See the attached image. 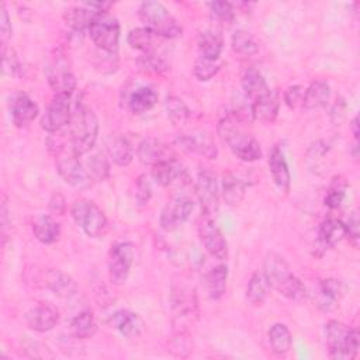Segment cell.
I'll list each match as a JSON object with an SVG mask.
<instances>
[{
	"mask_svg": "<svg viewBox=\"0 0 360 360\" xmlns=\"http://www.w3.org/2000/svg\"><path fill=\"white\" fill-rule=\"evenodd\" d=\"M270 285L281 295L291 301H302L307 297V288L302 281L292 273L285 259L276 253L269 252L263 262L262 273Z\"/></svg>",
	"mask_w": 360,
	"mask_h": 360,
	"instance_id": "obj_1",
	"label": "cell"
},
{
	"mask_svg": "<svg viewBox=\"0 0 360 360\" xmlns=\"http://www.w3.org/2000/svg\"><path fill=\"white\" fill-rule=\"evenodd\" d=\"M240 118L233 112L226 114L218 124V134L232 153L243 162H255L262 158L259 142L240 127Z\"/></svg>",
	"mask_w": 360,
	"mask_h": 360,
	"instance_id": "obj_2",
	"label": "cell"
},
{
	"mask_svg": "<svg viewBox=\"0 0 360 360\" xmlns=\"http://www.w3.org/2000/svg\"><path fill=\"white\" fill-rule=\"evenodd\" d=\"M98 120L96 114L84 107H76L70 120V149L76 156L90 152L97 141Z\"/></svg>",
	"mask_w": 360,
	"mask_h": 360,
	"instance_id": "obj_3",
	"label": "cell"
},
{
	"mask_svg": "<svg viewBox=\"0 0 360 360\" xmlns=\"http://www.w3.org/2000/svg\"><path fill=\"white\" fill-rule=\"evenodd\" d=\"M325 343L330 359L352 360L359 352V330L332 319L325 325Z\"/></svg>",
	"mask_w": 360,
	"mask_h": 360,
	"instance_id": "obj_4",
	"label": "cell"
},
{
	"mask_svg": "<svg viewBox=\"0 0 360 360\" xmlns=\"http://www.w3.org/2000/svg\"><path fill=\"white\" fill-rule=\"evenodd\" d=\"M139 18L158 37L173 39L181 35V27L169 10L159 1H143L138 10Z\"/></svg>",
	"mask_w": 360,
	"mask_h": 360,
	"instance_id": "obj_5",
	"label": "cell"
},
{
	"mask_svg": "<svg viewBox=\"0 0 360 360\" xmlns=\"http://www.w3.org/2000/svg\"><path fill=\"white\" fill-rule=\"evenodd\" d=\"M172 311L173 325L179 333H184L186 328L194 322L198 315L195 290L186 284L173 285L172 288Z\"/></svg>",
	"mask_w": 360,
	"mask_h": 360,
	"instance_id": "obj_6",
	"label": "cell"
},
{
	"mask_svg": "<svg viewBox=\"0 0 360 360\" xmlns=\"http://www.w3.org/2000/svg\"><path fill=\"white\" fill-rule=\"evenodd\" d=\"M72 218L90 238L103 236L107 231L108 222L105 214L93 201L82 198L73 202L70 208Z\"/></svg>",
	"mask_w": 360,
	"mask_h": 360,
	"instance_id": "obj_7",
	"label": "cell"
},
{
	"mask_svg": "<svg viewBox=\"0 0 360 360\" xmlns=\"http://www.w3.org/2000/svg\"><path fill=\"white\" fill-rule=\"evenodd\" d=\"M87 31L94 45H97L100 49L108 53L117 51L120 42V22L115 17L110 15L108 13L97 14Z\"/></svg>",
	"mask_w": 360,
	"mask_h": 360,
	"instance_id": "obj_8",
	"label": "cell"
},
{
	"mask_svg": "<svg viewBox=\"0 0 360 360\" xmlns=\"http://www.w3.org/2000/svg\"><path fill=\"white\" fill-rule=\"evenodd\" d=\"M56 166L60 177L75 188L83 190L89 188L93 184V179L89 174L87 169L80 163L79 156H76L72 149L65 150L59 148L56 155Z\"/></svg>",
	"mask_w": 360,
	"mask_h": 360,
	"instance_id": "obj_9",
	"label": "cell"
},
{
	"mask_svg": "<svg viewBox=\"0 0 360 360\" xmlns=\"http://www.w3.org/2000/svg\"><path fill=\"white\" fill-rule=\"evenodd\" d=\"M135 260V246L131 242L114 243L108 253V274L110 280L121 285L127 281L131 267Z\"/></svg>",
	"mask_w": 360,
	"mask_h": 360,
	"instance_id": "obj_10",
	"label": "cell"
},
{
	"mask_svg": "<svg viewBox=\"0 0 360 360\" xmlns=\"http://www.w3.org/2000/svg\"><path fill=\"white\" fill-rule=\"evenodd\" d=\"M195 195L200 201L202 215L212 218L219 208V187L210 170H200L195 180Z\"/></svg>",
	"mask_w": 360,
	"mask_h": 360,
	"instance_id": "obj_11",
	"label": "cell"
},
{
	"mask_svg": "<svg viewBox=\"0 0 360 360\" xmlns=\"http://www.w3.org/2000/svg\"><path fill=\"white\" fill-rule=\"evenodd\" d=\"M73 115L70 96H55L41 117V127L49 134L60 131L70 124Z\"/></svg>",
	"mask_w": 360,
	"mask_h": 360,
	"instance_id": "obj_12",
	"label": "cell"
},
{
	"mask_svg": "<svg viewBox=\"0 0 360 360\" xmlns=\"http://www.w3.org/2000/svg\"><path fill=\"white\" fill-rule=\"evenodd\" d=\"M194 208L193 201L187 195L173 197L162 210L159 217L160 228L165 231H174L181 226Z\"/></svg>",
	"mask_w": 360,
	"mask_h": 360,
	"instance_id": "obj_13",
	"label": "cell"
},
{
	"mask_svg": "<svg viewBox=\"0 0 360 360\" xmlns=\"http://www.w3.org/2000/svg\"><path fill=\"white\" fill-rule=\"evenodd\" d=\"M200 239L207 252L218 260L228 257V243L221 229L215 225L212 218L204 217L198 224Z\"/></svg>",
	"mask_w": 360,
	"mask_h": 360,
	"instance_id": "obj_14",
	"label": "cell"
},
{
	"mask_svg": "<svg viewBox=\"0 0 360 360\" xmlns=\"http://www.w3.org/2000/svg\"><path fill=\"white\" fill-rule=\"evenodd\" d=\"M46 79L55 96H72L76 89V79L62 58H56L46 68Z\"/></svg>",
	"mask_w": 360,
	"mask_h": 360,
	"instance_id": "obj_15",
	"label": "cell"
},
{
	"mask_svg": "<svg viewBox=\"0 0 360 360\" xmlns=\"http://www.w3.org/2000/svg\"><path fill=\"white\" fill-rule=\"evenodd\" d=\"M177 145L190 152L200 155L207 159H217L218 148L211 138V135L205 131H193L190 134H181L176 138Z\"/></svg>",
	"mask_w": 360,
	"mask_h": 360,
	"instance_id": "obj_16",
	"label": "cell"
},
{
	"mask_svg": "<svg viewBox=\"0 0 360 360\" xmlns=\"http://www.w3.org/2000/svg\"><path fill=\"white\" fill-rule=\"evenodd\" d=\"M136 155L139 162L146 166H155L160 162L176 159L173 150L166 143L152 136H148L139 142Z\"/></svg>",
	"mask_w": 360,
	"mask_h": 360,
	"instance_id": "obj_17",
	"label": "cell"
},
{
	"mask_svg": "<svg viewBox=\"0 0 360 360\" xmlns=\"http://www.w3.org/2000/svg\"><path fill=\"white\" fill-rule=\"evenodd\" d=\"M38 112L37 103L28 94L17 93L10 98V114L15 127H27L37 118Z\"/></svg>",
	"mask_w": 360,
	"mask_h": 360,
	"instance_id": "obj_18",
	"label": "cell"
},
{
	"mask_svg": "<svg viewBox=\"0 0 360 360\" xmlns=\"http://www.w3.org/2000/svg\"><path fill=\"white\" fill-rule=\"evenodd\" d=\"M25 322L35 332H48L59 322V312L51 304H38L25 314Z\"/></svg>",
	"mask_w": 360,
	"mask_h": 360,
	"instance_id": "obj_19",
	"label": "cell"
},
{
	"mask_svg": "<svg viewBox=\"0 0 360 360\" xmlns=\"http://www.w3.org/2000/svg\"><path fill=\"white\" fill-rule=\"evenodd\" d=\"M108 323L128 339L139 336L143 330V321L136 312L129 309H118L112 312L108 318Z\"/></svg>",
	"mask_w": 360,
	"mask_h": 360,
	"instance_id": "obj_20",
	"label": "cell"
},
{
	"mask_svg": "<svg viewBox=\"0 0 360 360\" xmlns=\"http://www.w3.org/2000/svg\"><path fill=\"white\" fill-rule=\"evenodd\" d=\"M150 174H152V179L155 180V183L159 184V186H163V187L170 186L176 181H179V183H187L188 181L187 172L177 162V159L160 162V163L152 166Z\"/></svg>",
	"mask_w": 360,
	"mask_h": 360,
	"instance_id": "obj_21",
	"label": "cell"
},
{
	"mask_svg": "<svg viewBox=\"0 0 360 360\" xmlns=\"http://www.w3.org/2000/svg\"><path fill=\"white\" fill-rule=\"evenodd\" d=\"M269 170L277 188L284 193H288L290 184H291V176H290V170H288V165L284 158V153L277 145L273 146V149L269 153Z\"/></svg>",
	"mask_w": 360,
	"mask_h": 360,
	"instance_id": "obj_22",
	"label": "cell"
},
{
	"mask_svg": "<svg viewBox=\"0 0 360 360\" xmlns=\"http://www.w3.org/2000/svg\"><path fill=\"white\" fill-rule=\"evenodd\" d=\"M250 108H252V118L266 124H271L278 115L280 96L276 90H270V93L253 101L250 104Z\"/></svg>",
	"mask_w": 360,
	"mask_h": 360,
	"instance_id": "obj_23",
	"label": "cell"
},
{
	"mask_svg": "<svg viewBox=\"0 0 360 360\" xmlns=\"http://www.w3.org/2000/svg\"><path fill=\"white\" fill-rule=\"evenodd\" d=\"M107 152L117 166H128L134 159V148L122 134H111L107 139Z\"/></svg>",
	"mask_w": 360,
	"mask_h": 360,
	"instance_id": "obj_24",
	"label": "cell"
},
{
	"mask_svg": "<svg viewBox=\"0 0 360 360\" xmlns=\"http://www.w3.org/2000/svg\"><path fill=\"white\" fill-rule=\"evenodd\" d=\"M343 238H346L345 222L336 218H328L319 225L316 245L322 250H326L329 248H333Z\"/></svg>",
	"mask_w": 360,
	"mask_h": 360,
	"instance_id": "obj_25",
	"label": "cell"
},
{
	"mask_svg": "<svg viewBox=\"0 0 360 360\" xmlns=\"http://www.w3.org/2000/svg\"><path fill=\"white\" fill-rule=\"evenodd\" d=\"M159 94L152 86H141L135 89L128 98V108L132 114L141 115L150 111L158 103Z\"/></svg>",
	"mask_w": 360,
	"mask_h": 360,
	"instance_id": "obj_26",
	"label": "cell"
},
{
	"mask_svg": "<svg viewBox=\"0 0 360 360\" xmlns=\"http://www.w3.org/2000/svg\"><path fill=\"white\" fill-rule=\"evenodd\" d=\"M242 89L246 98L250 100V104L270 93V87L267 86L264 77L255 68H249L245 70L242 76Z\"/></svg>",
	"mask_w": 360,
	"mask_h": 360,
	"instance_id": "obj_27",
	"label": "cell"
},
{
	"mask_svg": "<svg viewBox=\"0 0 360 360\" xmlns=\"http://www.w3.org/2000/svg\"><path fill=\"white\" fill-rule=\"evenodd\" d=\"M45 284L59 298H70L77 291L75 280L60 270H49L45 276Z\"/></svg>",
	"mask_w": 360,
	"mask_h": 360,
	"instance_id": "obj_28",
	"label": "cell"
},
{
	"mask_svg": "<svg viewBox=\"0 0 360 360\" xmlns=\"http://www.w3.org/2000/svg\"><path fill=\"white\" fill-rule=\"evenodd\" d=\"M198 49L200 56L210 59V60H218L222 48H224V38L221 31L208 28L198 35Z\"/></svg>",
	"mask_w": 360,
	"mask_h": 360,
	"instance_id": "obj_29",
	"label": "cell"
},
{
	"mask_svg": "<svg viewBox=\"0 0 360 360\" xmlns=\"http://www.w3.org/2000/svg\"><path fill=\"white\" fill-rule=\"evenodd\" d=\"M101 13H96L91 8L83 6H75L65 11L63 18L66 25L76 34H83L84 30H89L93 18Z\"/></svg>",
	"mask_w": 360,
	"mask_h": 360,
	"instance_id": "obj_30",
	"label": "cell"
},
{
	"mask_svg": "<svg viewBox=\"0 0 360 360\" xmlns=\"http://www.w3.org/2000/svg\"><path fill=\"white\" fill-rule=\"evenodd\" d=\"M246 181L232 173H225L222 177V198L226 205L236 207L242 202L246 194Z\"/></svg>",
	"mask_w": 360,
	"mask_h": 360,
	"instance_id": "obj_31",
	"label": "cell"
},
{
	"mask_svg": "<svg viewBox=\"0 0 360 360\" xmlns=\"http://www.w3.org/2000/svg\"><path fill=\"white\" fill-rule=\"evenodd\" d=\"M330 97V87L325 80H315L304 91L302 107L305 110H316L326 105Z\"/></svg>",
	"mask_w": 360,
	"mask_h": 360,
	"instance_id": "obj_32",
	"label": "cell"
},
{
	"mask_svg": "<svg viewBox=\"0 0 360 360\" xmlns=\"http://www.w3.org/2000/svg\"><path fill=\"white\" fill-rule=\"evenodd\" d=\"M32 233L41 243L52 245L60 236V226L51 215H41L32 224Z\"/></svg>",
	"mask_w": 360,
	"mask_h": 360,
	"instance_id": "obj_33",
	"label": "cell"
},
{
	"mask_svg": "<svg viewBox=\"0 0 360 360\" xmlns=\"http://www.w3.org/2000/svg\"><path fill=\"white\" fill-rule=\"evenodd\" d=\"M228 267L226 264H218L205 274V290L211 300H221L226 291Z\"/></svg>",
	"mask_w": 360,
	"mask_h": 360,
	"instance_id": "obj_34",
	"label": "cell"
},
{
	"mask_svg": "<svg viewBox=\"0 0 360 360\" xmlns=\"http://www.w3.org/2000/svg\"><path fill=\"white\" fill-rule=\"evenodd\" d=\"M342 294V284L336 278H325L318 285V307L323 311H332Z\"/></svg>",
	"mask_w": 360,
	"mask_h": 360,
	"instance_id": "obj_35",
	"label": "cell"
},
{
	"mask_svg": "<svg viewBox=\"0 0 360 360\" xmlns=\"http://www.w3.org/2000/svg\"><path fill=\"white\" fill-rule=\"evenodd\" d=\"M269 291H270V285L267 284L264 276L260 273H253L248 281L245 297L249 304L257 307L266 301Z\"/></svg>",
	"mask_w": 360,
	"mask_h": 360,
	"instance_id": "obj_36",
	"label": "cell"
},
{
	"mask_svg": "<svg viewBox=\"0 0 360 360\" xmlns=\"http://www.w3.org/2000/svg\"><path fill=\"white\" fill-rule=\"evenodd\" d=\"M97 330L94 315L90 309L79 312L70 322V332L77 339H89Z\"/></svg>",
	"mask_w": 360,
	"mask_h": 360,
	"instance_id": "obj_37",
	"label": "cell"
},
{
	"mask_svg": "<svg viewBox=\"0 0 360 360\" xmlns=\"http://www.w3.org/2000/svg\"><path fill=\"white\" fill-rule=\"evenodd\" d=\"M269 342L276 354H285L292 346V338L284 323H274L269 329Z\"/></svg>",
	"mask_w": 360,
	"mask_h": 360,
	"instance_id": "obj_38",
	"label": "cell"
},
{
	"mask_svg": "<svg viewBox=\"0 0 360 360\" xmlns=\"http://www.w3.org/2000/svg\"><path fill=\"white\" fill-rule=\"evenodd\" d=\"M165 108L167 118L172 121V124L180 127L184 125L191 115L190 108L187 104L177 96H167L165 100Z\"/></svg>",
	"mask_w": 360,
	"mask_h": 360,
	"instance_id": "obj_39",
	"label": "cell"
},
{
	"mask_svg": "<svg viewBox=\"0 0 360 360\" xmlns=\"http://www.w3.org/2000/svg\"><path fill=\"white\" fill-rule=\"evenodd\" d=\"M232 49L243 56H250L259 52V42L246 30H236L231 37Z\"/></svg>",
	"mask_w": 360,
	"mask_h": 360,
	"instance_id": "obj_40",
	"label": "cell"
},
{
	"mask_svg": "<svg viewBox=\"0 0 360 360\" xmlns=\"http://www.w3.org/2000/svg\"><path fill=\"white\" fill-rule=\"evenodd\" d=\"M155 37L158 35L148 27H136L128 32L127 42L132 49H136L145 53V52H152Z\"/></svg>",
	"mask_w": 360,
	"mask_h": 360,
	"instance_id": "obj_41",
	"label": "cell"
},
{
	"mask_svg": "<svg viewBox=\"0 0 360 360\" xmlns=\"http://www.w3.org/2000/svg\"><path fill=\"white\" fill-rule=\"evenodd\" d=\"M87 172L93 181H103L110 176V162L101 152L93 153L87 160Z\"/></svg>",
	"mask_w": 360,
	"mask_h": 360,
	"instance_id": "obj_42",
	"label": "cell"
},
{
	"mask_svg": "<svg viewBox=\"0 0 360 360\" xmlns=\"http://www.w3.org/2000/svg\"><path fill=\"white\" fill-rule=\"evenodd\" d=\"M346 188H347V183L345 181V179L340 176L335 177L325 195V200H323L325 205L330 210L339 208L346 197Z\"/></svg>",
	"mask_w": 360,
	"mask_h": 360,
	"instance_id": "obj_43",
	"label": "cell"
},
{
	"mask_svg": "<svg viewBox=\"0 0 360 360\" xmlns=\"http://www.w3.org/2000/svg\"><path fill=\"white\" fill-rule=\"evenodd\" d=\"M219 69L221 65L218 60H210L202 56H198L193 65V73L200 82L211 80L219 72Z\"/></svg>",
	"mask_w": 360,
	"mask_h": 360,
	"instance_id": "obj_44",
	"label": "cell"
},
{
	"mask_svg": "<svg viewBox=\"0 0 360 360\" xmlns=\"http://www.w3.org/2000/svg\"><path fill=\"white\" fill-rule=\"evenodd\" d=\"M208 8L211 18L219 24H231L235 20V8L228 1H211Z\"/></svg>",
	"mask_w": 360,
	"mask_h": 360,
	"instance_id": "obj_45",
	"label": "cell"
},
{
	"mask_svg": "<svg viewBox=\"0 0 360 360\" xmlns=\"http://www.w3.org/2000/svg\"><path fill=\"white\" fill-rule=\"evenodd\" d=\"M138 65L143 72L155 73V75H159L167 70V63L160 56H158L153 51L142 53L138 58Z\"/></svg>",
	"mask_w": 360,
	"mask_h": 360,
	"instance_id": "obj_46",
	"label": "cell"
},
{
	"mask_svg": "<svg viewBox=\"0 0 360 360\" xmlns=\"http://www.w3.org/2000/svg\"><path fill=\"white\" fill-rule=\"evenodd\" d=\"M1 66H3V73L8 76H15L21 69V63L15 51L13 48H7L6 45H3Z\"/></svg>",
	"mask_w": 360,
	"mask_h": 360,
	"instance_id": "obj_47",
	"label": "cell"
},
{
	"mask_svg": "<svg viewBox=\"0 0 360 360\" xmlns=\"http://www.w3.org/2000/svg\"><path fill=\"white\" fill-rule=\"evenodd\" d=\"M152 197V186L146 174H141L135 183V198L139 205H146Z\"/></svg>",
	"mask_w": 360,
	"mask_h": 360,
	"instance_id": "obj_48",
	"label": "cell"
},
{
	"mask_svg": "<svg viewBox=\"0 0 360 360\" xmlns=\"http://www.w3.org/2000/svg\"><path fill=\"white\" fill-rule=\"evenodd\" d=\"M304 91H305V89L300 84H292V86L287 87V90L284 91V103L290 108H297L298 105H302Z\"/></svg>",
	"mask_w": 360,
	"mask_h": 360,
	"instance_id": "obj_49",
	"label": "cell"
},
{
	"mask_svg": "<svg viewBox=\"0 0 360 360\" xmlns=\"http://www.w3.org/2000/svg\"><path fill=\"white\" fill-rule=\"evenodd\" d=\"M345 229H346V236L349 238L350 243L357 248L359 246V239H360V233H359V217L356 212H353L349 219L345 222Z\"/></svg>",
	"mask_w": 360,
	"mask_h": 360,
	"instance_id": "obj_50",
	"label": "cell"
},
{
	"mask_svg": "<svg viewBox=\"0 0 360 360\" xmlns=\"http://www.w3.org/2000/svg\"><path fill=\"white\" fill-rule=\"evenodd\" d=\"M0 37H1V42L3 45H6V42L8 41V38L11 37L13 28H11V22H10V17L8 13L6 10V6L1 4V10H0Z\"/></svg>",
	"mask_w": 360,
	"mask_h": 360,
	"instance_id": "obj_51",
	"label": "cell"
},
{
	"mask_svg": "<svg viewBox=\"0 0 360 360\" xmlns=\"http://www.w3.org/2000/svg\"><path fill=\"white\" fill-rule=\"evenodd\" d=\"M49 210L53 214H58V215H62L65 212V210H66V200H65L62 193L55 191L51 195V198H49Z\"/></svg>",
	"mask_w": 360,
	"mask_h": 360,
	"instance_id": "obj_52",
	"label": "cell"
},
{
	"mask_svg": "<svg viewBox=\"0 0 360 360\" xmlns=\"http://www.w3.org/2000/svg\"><path fill=\"white\" fill-rule=\"evenodd\" d=\"M345 110H346V104L343 103V100H336L332 111H330V118L335 124H339L345 115Z\"/></svg>",
	"mask_w": 360,
	"mask_h": 360,
	"instance_id": "obj_53",
	"label": "cell"
},
{
	"mask_svg": "<svg viewBox=\"0 0 360 360\" xmlns=\"http://www.w3.org/2000/svg\"><path fill=\"white\" fill-rule=\"evenodd\" d=\"M352 131H353V135H354V139L357 141V138H359V118H357V115L352 120Z\"/></svg>",
	"mask_w": 360,
	"mask_h": 360,
	"instance_id": "obj_54",
	"label": "cell"
}]
</instances>
